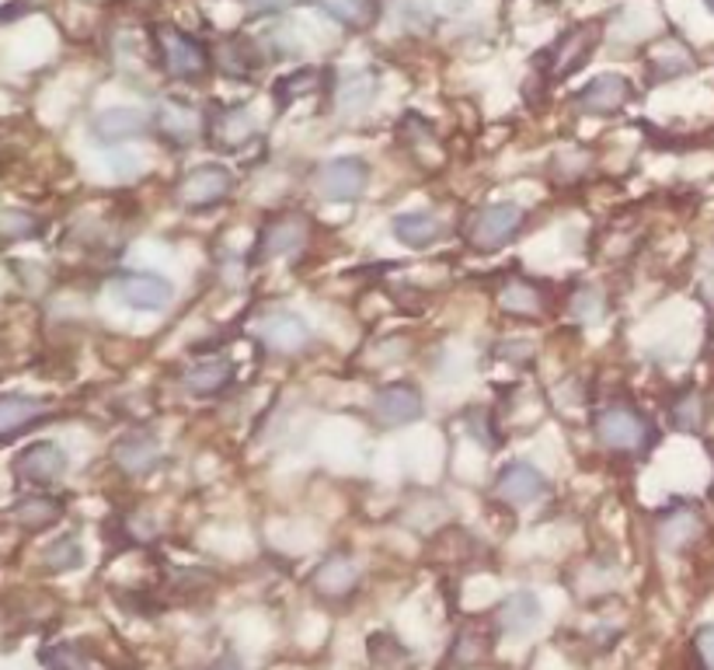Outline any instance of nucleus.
I'll return each mask as SVG.
<instances>
[{"label": "nucleus", "mask_w": 714, "mask_h": 670, "mask_svg": "<svg viewBox=\"0 0 714 670\" xmlns=\"http://www.w3.org/2000/svg\"><path fill=\"white\" fill-rule=\"evenodd\" d=\"M593 436L614 457H648L658 444V426L645 408L631 402H606L593 412Z\"/></svg>", "instance_id": "nucleus-1"}, {"label": "nucleus", "mask_w": 714, "mask_h": 670, "mask_svg": "<svg viewBox=\"0 0 714 670\" xmlns=\"http://www.w3.org/2000/svg\"><path fill=\"white\" fill-rule=\"evenodd\" d=\"M526 227V210L519 203H488L470 210L464 220V242L470 252L492 255L498 248L513 245Z\"/></svg>", "instance_id": "nucleus-2"}, {"label": "nucleus", "mask_w": 714, "mask_h": 670, "mask_svg": "<svg viewBox=\"0 0 714 670\" xmlns=\"http://www.w3.org/2000/svg\"><path fill=\"white\" fill-rule=\"evenodd\" d=\"M150 39H153L157 57H161L165 73L175 77V81H202L209 67H214V57H209L206 42L189 32H178L175 24H153Z\"/></svg>", "instance_id": "nucleus-3"}, {"label": "nucleus", "mask_w": 714, "mask_h": 670, "mask_svg": "<svg viewBox=\"0 0 714 670\" xmlns=\"http://www.w3.org/2000/svg\"><path fill=\"white\" fill-rule=\"evenodd\" d=\"M599 42V29L593 21L586 24H572V29H565L558 39H554L544 53L537 57V70L547 85H558L565 81V77H572L578 67H586L589 57H593V49Z\"/></svg>", "instance_id": "nucleus-4"}, {"label": "nucleus", "mask_w": 714, "mask_h": 670, "mask_svg": "<svg viewBox=\"0 0 714 670\" xmlns=\"http://www.w3.org/2000/svg\"><path fill=\"white\" fill-rule=\"evenodd\" d=\"M310 242V217L300 210H282L272 214L266 224H261L258 238L251 245V266L272 263V259H289V255L304 252Z\"/></svg>", "instance_id": "nucleus-5"}, {"label": "nucleus", "mask_w": 714, "mask_h": 670, "mask_svg": "<svg viewBox=\"0 0 714 670\" xmlns=\"http://www.w3.org/2000/svg\"><path fill=\"white\" fill-rule=\"evenodd\" d=\"M234 186H237V178H234L230 168L199 165V168L181 175V183L175 186V199H178L181 210L206 214V210H214V206L227 203L234 196Z\"/></svg>", "instance_id": "nucleus-6"}, {"label": "nucleus", "mask_w": 714, "mask_h": 670, "mask_svg": "<svg viewBox=\"0 0 714 670\" xmlns=\"http://www.w3.org/2000/svg\"><path fill=\"white\" fill-rule=\"evenodd\" d=\"M704 531H707V521H704L701 506L691 500H673L670 506L655 513V524H652L658 552H673V555L697 545Z\"/></svg>", "instance_id": "nucleus-7"}, {"label": "nucleus", "mask_w": 714, "mask_h": 670, "mask_svg": "<svg viewBox=\"0 0 714 670\" xmlns=\"http://www.w3.org/2000/svg\"><path fill=\"white\" fill-rule=\"evenodd\" d=\"M202 137L214 150H224V154H237L245 150L255 137H258V119L255 112L245 106H209V112L202 116Z\"/></svg>", "instance_id": "nucleus-8"}, {"label": "nucleus", "mask_w": 714, "mask_h": 670, "mask_svg": "<svg viewBox=\"0 0 714 670\" xmlns=\"http://www.w3.org/2000/svg\"><path fill=\"white\" fill-rule=\"evenodd\" d=\"M314 189L328 203H356L369 189V165L356 154H341V158H331L317 168Z\"/></svg>", "instance_id": "nucleus-9"}, {"label": "nucleus", "mask_w": 714, "mask_h": 670, "mask_svg": "<svg viewBox=\"0 0 714 670\" xmlns=\"http://www.w3.org/2000/svg\"><path fill=\"white\" fill-rule=\"evenodd\" d=\"M634 98V85L621 73H599L593 81L575 95V112L578 116H589V119H599V116H621L627 109V101Z\"/></svg>", "instance_id": "nucleus-10"}, {"label": "nucleus", "mask_w": 714, "mask_h": 670, "mask_svg": "<svg viewBox=\"0 0 714 670\" xmlns=\"http://www.w3.org/2000/svg\"><path fill=\"white\" fill-rule=\"evenodd\" d=\"M369 412H374V420L387 430H401L415 420H422V412H426V398L408 381H394V384H384V388L374 395L369 402Z\"/></svg>", "instance_id": "nucleus-11"}, {"label": "nucleus", "mask_w": 714, "mask_h": 670, "mask_svg": "<svg viewBox=\"0 0 714 670\" xmlns=\"http://www.w3.org/2000/svg\"><path fill=\"white\" fill-rule=\"evenodd\" d=\"M492 493L509 506H530L547 493V479L537 465L516 457V461H506V465L498 469Z\"/></svg>", "instance_id": "nucleus-12"}, {"label": "nucleus", "mask_w": 714, "mask_h": 670, "mask_svg": "<svg viewBox=\"0 0 714 670\" xmlns=\"http://www.w3.org/2000/svg\"><path fill=\"white\" fill-rule=\"evenodd\" d=\"M495 304L502 315L509 318H523V322H537L547 315V304H551V294L541 279L534 276H509L506 283L498 287L495 294Z\"/></svg>", "instance_id": "nucleus-13"}, {"label": "nucleus", "mask_w": 714, "mask_h": 670, "mask_svg": "<svg viewBox=\"0 0 714 670\" xmlns=\"http://www.w3.org/2000/svg\"><path fill=\"white\" fill-rule=\"evenodd\" d=\"M112 465H116L122 475H129V479L150 475L157 465H161V444H157L153 430L133 426L129 433H122L119 441L112 444Z\"/></svg>", "instance_id": "nucleus-14"}, {"label": "nucleus", "mask_w": 714, "mask_h": 670, "mask_svg": "<svg viewBox=\"0 0 714 670\" xmlns=\"http://www.w3.org/2000/svg\"><path fill=\"white\" fill-rule=\"evenodd\" d=\"M255 335L276 356H297L310 346V325L294 312H269L258 322Z\"/></svg>", "instance_id": "nucleus-15"}, {"label": "nucleus", "mask_w": 714, "mask_h": 670, "mask_svg": "<svg viewBox=\"0 0 714 670\" xmlns=\"http://www.w3.org/2000/svg\"><path fill=\"white\" fill-rule=\"evenodd\" d=\"M234 377H237V364L230 356H206V359H192V364L181 371L178 384L181 392L192 398H214L230 388Z\"/></svg>", "instance_id": "nucleus-16"}, {"label": "nucleus", "mask_w": 714, "mask_h": 670, "mask_svg": "<svg viewBox=\"0 0 714 670\" xmlns=\"http://www.w3.org/2000/svg\"><path fill=\"white\" fill-rule=\"evenodd\" d=\"M116 294L133 312H165L175 297V287L161 273H126L116 283Z\"/></svg>", "instance_id": "nucleus-17"}, {"label": "nucleus", "mask_w": 714, "mask_h": 670, "mask_svg": "<svg viewBox=\"0 0 714 670\" xmlns=\"http://www.w3.org/2000/svg\"><path fill=\"white\" fill-rule=\"evenodd\" d=\"M694 67H697L694 49L686 46L683 39H676V36L658 39V42L648 49V53H645V77H648V85L676 81V77L691 73Z\"/></svg>", "instance_id": "nucleus-18"}, {"label": "nucleus", "mask_w": 714, "mask_h": 670, "mask_svg": "<svg viewBox=\"0 0 714 670\" xmlns=\"http://www.w3.org/2000/svg\"><path fill=\"white\" fill-rule=\"evenodd\" d=\"M63 472H67V451L52 441L29 444L14 457V475L32 485H52L57 479H63Z\"/></svg>", "instance_id": "nucleus-19"}, {"label": "nucleus", "mask_w": 714, "mask_h": 670, "mask_svg": "<svg viewBox=\"0 0 714 670\" xmlns=\"http://www.w3.org/2000/svg\"><path fill=\"white\" fill-rule=\"evenodd\" d=\"M310 587H314V594L325 601H346L359 587V565L349 555H328L314 570Z\"/></svg>", "instance_id": "nucleus-20"}, {"label": "nucleus", "mask_w": 714, "mask_h": 670, "mask_svg": "<svg viewBox=\"0 0 714 670\" xmlns=\"http://www.w3.org/2000/svg\"><path fill=\"white\" fill-rule=\"evenodd\" d=\"M91 130L101 144H122V140H137L153 130V116L143 109H105L95 116Z\"/></svg>", "instance_id": "nucleus-21"}, {"label": "nucleus", "mask_w": 714, "mask_h": 670, "mask_svg": "<svg viewBox=\"0 0 714 670\" xmlns=\"http://www.w3.org/2000/svg\"><path fill=\"white\" fill-rule=\"evenodd\" d=\"M153 126H157V134L165 137V144H171V147H189L206 130V126H199V119H196V109L185 106V101H178V98H168L165 106L157 109Z\"/></svg>", "instance_id": "nucleus-22"}, {"label": "nucleus", "mask_w": 714, "mask_h": 670, "mask_svg": "<svg viewBox=\"0 0 714 670\" xmlns=\"http://www.w3.org/2000/svg\"><path fill=\"white\" fill-rule=\"evenodd\" d=\"M390 235L398 238L405 248L422 252V248H433L446 235V224L433 210H408V214H398L390 220Z\"/></svg>", "instance_id": "nucleus-23"}, {"label": "nucleus", "mask_w": 714, "mask_h": 670, "mask_svg": "<svg viewBox=\"0 0 714 670\" xmlns=\"http://www.w3.org/2000/svg\"><path fill=\"white\" fill-rule=\"evenodd\" d=\"M49 416V405L42 398L29 395H0V441H11V436L32 430Z\"/></svg>", "instance_id": "nucleus-24"}, {"label": "nucleus", "mask_w": 714, "mask_h": 670, "mask_svg": "<svg viewBox=\"0 0 714 670\" xmlns=\"http://www.w3.org/2000/svg\"><path fill=\"white\" fill-rule=\"evenodd\" d=\"M495 625L502 635H526L541 625V601L530 590H519V594L506 598L498 604V614H495Z\"/></svg>", "instance_id": "nucleus-25"}, {"label": "nucleus", "mask_w": 714, "mask_h": 670, "mask_svg": "<svg viewBox=\"0 0 714 670\" xmlns=\"http://www.w3.org/2000/svg\"><path fill=\"white\" fill-rule=\"evenodd\" d=\"M707 412H711V405H707V395L701 388H683L666 405L670 426L680 430V433H704Z\"/></svg>", "instance_id": "nucleus-26"}, {"label": "nucleus", "mask_w": 714, "mask_h": 670, "mask_svg": "<svg viewBox=\"0 0 714 670\" xmlns=\"http://www.w3.org/2000/svg\"><path fill=\"white\" fill-rule=\"evenodd\" d=\"M217 63L227 77H234V81H248V77L266 63V53H258V46L248 42L245 36H230L224 46H220V53H217Z\"/></svg>", "instance_id": "nucleus-27"}, {"label": "nucleus", "mask_w": 714, "mask_h": 670, "mask_svg": "<svg viewBox=\"0 0 714 670\" xmlns=\"http://www.w3.org/2000/svg\"><path fill=\"white\" fill-rule=\"evenodd\" d=\"M314 8L349 32H366L377 21V0H314Z\"/></svg>", "instance_id": "nucleus-28"}, {"label": "nucleus", "mask_w": 714, "mask_h": 670, "mask_svg": "<svg viewBox=\"0 0 714 670\" xmlns=\"http://www.w3.org/2000/svg\"><path fill=\"white\" fill-rule=\"evenodd\" d=\"M488 653H492V639L478 625H470V629L457 632V639L449 642L446 663L449 667H478L482 660H488Z\"/></svg>", "instance_id": "nucleus-29"}, {"label": "nucleus", "mask_w": 714, "mask_h": 670, "mask_svg": "<svg viewBox=\"0 0 714 670\" xmlns=\"http://www.w3.org/2000/svg\"><path fill=\"white\" fill-rule=\"evenodd\" d=\"M11 518H14L21 528L42 531V528L57 524V521L63 518V503H60V500H49V496H29V500H21V503L11 510Z\"/></svg>", "instance_id": "nucleus-30"}, {"label": "nucleus", "mask_w": 714, "mask_h": 670, "mask_svg": "<svg viewBox=\"0 0 714 670\" xmlns=\"http://www.w3.org/2000/svg\"><path fill=\"white\" fill-rule=\"evenodd\" d=\"M374 95H377V77L374 73H353L346 85L338 88V101H341V109L346 112H359V109H366L369 101H374Z\"/></svg>", "instance_id": "nucleus-31"}, {"label": "nucleus", "mask_w": 714, "mask_h": 670, "mask_svg": "<svg viewBox=\"0 0 714 670\" xmlns=\"http://www.w3.org/2000/svg\"><path fill=\"white\" fill-rule=\"evenodd\" d=\"M317 77H321V70H314V67H304L297 73H289L282 77V81H276L272 88V98L279 101V109H289L300 95H310L317 88Z\"/></svg>", "instance_id": "nucleus-32"}, {"label": "nucleus", "mask_w": 714, "mask_h": 670, "mask_svg": "<svg viewBox=\"0 0 714 670\" xmlns=\"http://www.w3.org/2000/svg\"><path fill=\"white\" fill-rule=\"evenodd\" d=\"M589 168H593V150H582V147L562 150L551 158V175L558 178V183H578Z\"/></svg>", "instance_id": "nucleus-33"}, {"label": "nucleus", "mask_w": 714, "mask_h": 670, "mask_svg": "<svg viewBox=\"0 0 714 670\" xmlns=\"http://www.w3.org/2000/svg\"><path fill=\"white\" fill-rule=\"evenodd\" d=\"M85 559V549H81V541L77 538H60V541H52V545L46 549V562H49V570H73V565H81Z\"/></svg>", "instance_id": "nucleus-34"}, {"label": "nucleus", "mask_w": 714, "mask_h": 670, "mask_svg": "<svg viewBox=\"0 0 714 670\" xmlns=\"http://www.w3.org/2000/svg\"><path fill=\"white\" fill-rule=\"evenodd\" d=\"M39 230H42V224L32 214H24V210H4V214H0V235H4V238L21 242V238H36Z\"/></svg>", "instance_id": "nucleus-35"}, {"label": "nucleus", "mask_w": 714, "mask_h": 670, "mask_svg": "<svg viewBox=\"0 0 714 670\" xmlns=\"http://www.w3.org/2000/svg\"><path fill=\"white\" fill-rule=\"evenodd\" d=\"M694 290L701 297V304L714 315V248H704L697 269H694Z\"/></svg>", "instance_id": "nucleus-36"}, {"label": "nucleus", "mask_w": 714, "mask_h": 670, "mask_svg": "<svg viewBox=\"0 0 714 670\" xmlns=\"http://www.w3.org/2000/svg\"><path fill=\"white\" fill-rule=\"evenodd\" d=\"M568 307H572V315L578 322H596L603 315V294L596 287H582V290H575Z\"/></svg>", "instance_id": "nucleus-37"}, {"label": "nucleus", "mask_w": 714, "mask_h": 670, "mask_svg": "<svg viewBox=\"0 0 714 670\" xmlns=\"http://www.w3.org/2000/svg\"><path fill=\"white\" fill-rule=\"evenodd\" d=\"M46 663L49 670H91V663L81 657L77 647H57L52 653H46Z\"/></svg>", "instance_id": "nucleus-38"}, {"label": "nucleus", "mask_w": 714, "mask_h": 670, "mask_svg": "<svg viewBox=\"0 0 714 670\" xmlns=\"http://www.w3.org/2000/svg\"><path fill=\"white\" fill-rule=\"evenodd\" d=\"M694 650H697L701 667H704V670H714V625H707V629H701V632L694 635Z\"/></svg>", "instance_id": "nucleus-39"}, {"label": "nucleus", "mask_w": 714, "mask_h": 670, "mask_svg": "<svg viewBox=\"0 0 714 670\" xmlns=\"http://www.w3.org/2000/svg\"><path fill=\"white\" fill-rule=\"evenodd\" d=\"M245 4L255 11V14H276V11H286V8H294L297 0H245Z\"/></svg>", "instance_id": "nucleus-40"}, {"label": "nucleus", "mask_w": 714, "mask_h": 670, "mask_svg": "<svg viewBox=\"0 0 714 670\" xmlns=\"http://www.w3.org/2000/svg\"><path fill=\"white\" fill-rule=\"evenodd\" d=\"M217 670H241V663H237V657H230V653H227V657L217 663Z\"/></svg>", "instance_id": "nucleus-41"}, {"label": "nucleus", "mask_w": 714, "mask_h": 670, "mask_svg": "<svg viewBox=\"0 0 714 670\" xmlns=\"http://www.w3.org/2000/svg\"><path fill=\"white\" fill-rule=\"evenodd\" d=\"M704 4H707V11L714 14V0H704Z\"/></svg>", "instance_id": "nucleus-42"}, {"label": "nucleus", "mask_w": 714, "mask_h": 670, "mask_svg": "<svg viewBox=\"0 0 714 670\" xmlns=\"http://www.w3.org/2000/svg\"><path fill=\"white\" fill-rule=\"evenodd\" d=\"M711 457H714V447H711ZM711 500H714V482H711Z\"/></svg>", "instance_id": "nucleus-43"}]
</instances>
